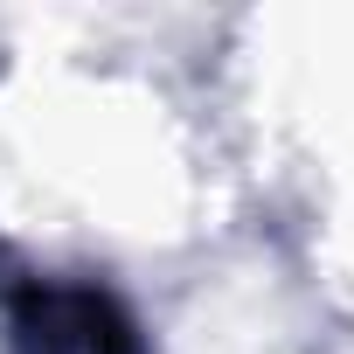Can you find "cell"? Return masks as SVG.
Segmentation results:
<instances>
[{
  "label": "cell",
  "mask_w": 354,
  "mask_h": 354,
  "mask_svg": "<svg viewBox=\"0 0 354 354\" xmlns=\"http://www.w3.org/2000/svg\"><path fill=\"white\" fill-rule=\"evenodd\" d=\"M0 319H8V354H146L132 306L97 278L8 271Z\"/></svg>",
  "instance_id": "1"
}]
</instances>
